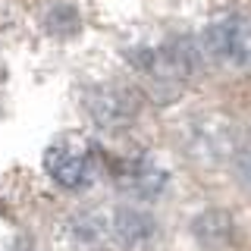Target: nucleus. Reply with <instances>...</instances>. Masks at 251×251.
Here are the masks:
<instances>
[{
	"instance_id": "nucleus-8",
	"label": "nucleus",
	"mask_w": 251,
	"mask_h": 251,
	"mask_svg": "<svg viewBox=\"0 0 251 251\" xmlns=\"http://www.w3.org/2000/svg\"><path fill=\"white\" fill-rule=\"evenodd\" d=\"M235 173H239L242 185L251 188V148H245V151L235 154Z\"/></svg>"
},
{
	"instance_id": "nucleus-5",
	"label": "nucleus",
	"mask_w": 251,
	"mask_h": 251,
	"mask_svg": "<svg viewBox=\"0 0 251 251\" xmlns=\"http://www.w3.org/2000/svg\"><path fill=\"white\" fill-rule=\"evenodd\" d=\"M157 239V223L141 207H113L107 210V245L123 251H145Z\"/></svg>"
},
{
	"instance_id": "nucleus-1",
	"label": "nucleus",
	"mask_w": 251,
	"mask_h": 251,
	"mask_svg": "<svg viewBox=\"0 0 251 251\" xmlns=\"http://www.w3.org/2000/svg\"><path fill=\"white\" fill-rule=\"evenodd\" d=\"M44 173L66 192H85L98 182L100 173L98 145L85 135H60L44 151Z\"/></svg>"
},
{
	"instance_id": "nucleus-7",
	"label": "nucleus",
	"mask_w": 251,
	"mask_h": 251,
	"mask_svg": "<svg viewBox=\"0 0 251 251\" xmlns=\"http://www.w3.org/2000/svg\"><path fill=\"white\" fill-rule=\"evenodd\" d=\"M188 151L201 160H217V157H226L229 154V135L226 129H217L210 120L204 123H195L188 129Z\"/></svg>"
},
{
	"instance_id": "nucleus-2",
	"label": "nucleus",
	"mask_w": 251,
	"mask_h": 251,
	"mask_svg": "<svg viewBox=\"0 0 251 251\" xmlns=\"http://www.w3.org/2000/svg\"><path fill=\"white\" fill-rule=\"evenodd\" d=\"M204 53L217 60L226 69H242L251 66V19L242 13H226L214 19L204 28Z\"/></svg>"
},
{
	"instance_id": "nucleus-3",
	"label": "nucleus",
	"mask_w": 251,
	"mask_h": 251,
	"mask_svg": "<svg viewBox=\"0 0 251 251\" xmlns=\"http://www.w3.org/2000/svg\"><path fill=\"white\" fill-rule=\"evenodd\" d=\"M82 107L88 113V120L104 132H123L135 123L138 116V100L135 94L123 85L113 82H100V85H88L82 94Z\"/></svg>"
},
{
	"instance_id": "nucleus-6",
	"label": "nucleus",
	"mask_w": 251,
	"mask_h": 251,
	"mask_svg": "<svg viewBox=\"0 0 251 251\" xmlns=\"http://www.w3.org/2000/svg\"><path fill=\"white\" fill-rule=\"evenodd\" d=\"M192 235L201 248H210V251H220V248H229L232 239H235V223L226 210H204V214L195 217L192 223Z\"/></svg>"
},
{
	"instance_id": "nucleus-4",
	"label": "nucleus",
	"mask_w": 251,
	"mask_h": 251,
	"mask_svg": "<svg viewBox=\"0 0 251 251\" xmlns=\"http://www.w3.org/2000/svg\"><path fill=\"white\" fill-rule=\"evenodd\" d=\"M113 182L138 201H157L170 185V173H167V167L157 163L154 154L135 151L113 163Z\"/></svg>"
}]
</instances>
